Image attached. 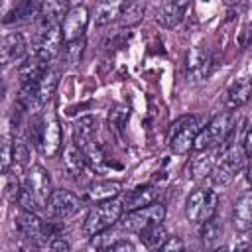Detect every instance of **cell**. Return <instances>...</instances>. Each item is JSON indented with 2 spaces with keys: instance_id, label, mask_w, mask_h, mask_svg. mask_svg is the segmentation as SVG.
<instances>
[{
  "instance_id": "obj_29",
  "label": "cell",
  "mask_w": 252,
  "mask_h": 252,
  "mask_svg": "<svg viewBox=\"0 0 252 252\" xmlns=\"http://www.w3.org/2000/svg\"><path fill=\"white\" fill-rule=\"evenodd\" d=\"M220 234H222V224L217 217H211V219L199 222V238L205 244H213L215 240H219Z\"/></svg>"
},
{
  "instance_id": "obj_30",
  "label": "cell",
  "mask_w": 252,
  "mask_h": 252,
  "mask_svg": "<svg viewBox=\"0 0 252 252\" xmlns=\"http://www.w3.org/2000/svg\"><path fill=\"white\" fill-rule=\"evenodd\" d=\"M142 18H144V6L140 2H136V0H128V4H126V8H124V12H122L118 22L122 26H126V28H130V26L140 24Z\"/></svg>"
},
{
  "instance_id": "obj_11",
  "label": "cell",
  "mask_w": 252,
  "mask_h": 252,
  "mask_svg": "<svg viewBox=\"0 0 252 252\" xmlns=\"http://www.w3.org/2000/svg\"><path fill=\"white\" fill-rule=\"evenodd\" d=\"M16 230L20 236L33 244H43L45 242V232H43V220L37 217V211L32 209H20L16 215Z\"/></svg>"
},
{
  "instance_id": "obj_13",
  "label": "cell",
  "mask_w": 252,
  "mask_h": 252,
  "mask_svg": "<svg viewBox=\"0 0 252 252\" xmlns=\"http://www.w3.org/2000/svg\"><path fill=\"white\" fill-rule=\"evenodd\" d=\"M211 67H213V59L207 47L195 45L187 51V59H185V69H187V79L191 81H203L211 75Z\"/></svg>"
},
{
  "instance_id": "obj_37",
  "label": "cell",
  "mask_w": 252,
  "mask_h": 252,
  "mask_svg": "<svg viewBox=\"0 0 252 252\" xmlns=\"http://www.w3.org/2000/svg\"><path fill=\"white\" fill-rule=\"evenodd\" d=\"M238 41H240V45H242V47H248V45L252 43V22H248V24L242 28Z\"/></svg>"
},
{
  "instance_id": "obj_3",
  "label": "cell",
  "mask_w": 252,
  "mask_h": 252,
  "mask_svg": "<svg viewBox=\"0 0 252 252\" xmlns=\"http://www.w3.org/2000/svg\"><path fill=\"white\" fill-rule=\"evenodd\" d=\"M232 128H234V114H232V110H224V112L215 114L211 118V122L205 128H201V132L197 134L193 150L195 152H205V150L220 146L222 142H226V138L230 136Z\"/></svg>"
},
{
  "instance_id": "obj_27",
  "label": "cell",
  "mask_w": 252,
  "mask_h": 252,
  "mask_svg": "<svg viewBox=\"0 0 252 252\" xmlns=\"http://www.w3.org/2000/svg\"><path fill=\"white\" fill-rule=\"evenodd\" d=\"M138 234H140L142 244H144L146 248H150V250L161 248V244H163V242H165V238H167V230L163 228V224H161V222H152V224L144 226Z\"/></svg>"
},
{
  "instance_id": "obj_40",
  "label": "cell",
  "mask_w": 252,
  "mask_h": 252,
  "mask_svg": "<svg viewBox=\"0 0 252 252\" xmlns=\"http://www.w3.org/2000/svg\"><path fill=\"white\" fill-rule=\"evenodd\" d=\"M242 148H244L246 156H248V158H252V126H248V130H246V134H244Z\"/></svg>"
},
{
  "instance_id": "obj_7",
  "label": "cell",
  "mask_w": 252,
  "mask_h": 252,
  "mask_svg": "<svg viewBox=\"0 0 252 252\" xmlns=\"http://www.w3.org/2000/svg\"><path fill=\"white\" fill-rule=\"evenodd\" d=\"M163 217H165V207L156 201L142 209L128 211L126 217H122L118 222H120V228L126 232H140L144 226H148L152 222H161Z\"/></svg>"
},
{
  "instance_id": "obj_31",
  "label": "cell",
  "mask_w": 252,
  "mask_h": 252,
  "mask_svg": "<svg viewBox=\"0 0 252 252\" xmlns=\"http://www.w3.org/2000/svg\"><path fill=\"white\" fill-rule=\"evenodd\" d=\"M96 130V118L87 114V116H81L77 122H75V142H85V140H91L93 134Z\"/></svg>"
},
{
  "instance_id": "obj_26",
  "label": "cell",
  "mask_w": 252,
  "mask_h": 252,
  "mask_svg": "<svg viewBox=\"0 0 252 252\" xmlns=\"http://www.w3.org/2000/svg\"><path fill=\"white\" fill-rule=\"evenodd\" d=\"M45 61H41L35 53L32 57H26L22 63H20V69H18V75H20V83H33L41 77V73L45 71Z\"/></svg>"
},
{
  "instance_id": "obj_4",
  "label": "cell",
  "mask_w": 252,
  "mask_h": 252,
  "mask_svg": "<svg viewBox=\"0 0 252 252\" xmlns=\"http://www.w3.org/2000/svg\"><path fill=\"white\" fill-rule=\"evenodd\" d=\"M203 128V122L199 116L195 114H185V116H179L171 128H169V150L175 154V156H185L193 150V144H195V138L197 134L201 132Z\"/></svg>"
},
{
  "instance_id": "obj_36",
  "label": "cell",
  "mask_w": 252,
  "mask_h": 252,
  "mask_svg": "<svg viewBox=\"0 0 252 252\" xmlns=\"http://www.w3.org/2000/svg\"><path fill=\"white\" fill-rule=\"evenodd\" d=\"M183 248H185V242L179 236H167L165 242L161 244V250H165V252H177V250H183Z\"/></svg>"
},
{
  "instance_id": "obj_19",
  "label": "cell",
  "mask_w": 252,
  "mask_h": 252,
  "mask_svg": "<svg viewBox=\"0 0 252 252\" xmlns=\"http://www.w3.org/2000/svg\"><path fill=\"white\" fill-rule=\"evenodd\" d=\"M41 2L37 0H20L12 10L6 12L4 24H28L32 20H37Z\"/></svg>"
},
{
  "instance_id": "obj_41",
  "label": "cell",
  "mask_w": 252,
  "mask_h": 252,
  "mask_svg": "<svg viewBox=\"0 0 252 252\" xmlns=\"http://www.w3.org/2000/svg\"><path fill=\"white\" fill-rule=\"evenodd\" d=\"M244 175H246V183L252 187V163L246 167V173H244Z\"/></svg>"
},
{
  "instance_id": "obj_16",
  "label": "cell",
  "mask_w": 252,
  "mask_h": 252,
  "mask_svg": "<svg viewBox=\"0 0 252 252\" xmlns=\"http://www.w3.org/2000/svg\"><path fill=\"white\" fill-rule=\"evenodd\" d=\"M67 12H69V0H41V8L37 16L39 30L59 26V22H63Z\"/></svg>"
},
{
  "instance_id": "obj_15",
  "label": "cell",
  "mask_w": 252,
  "mask_h": 252,
  "mask_svg": "<svg viewBox=\"0 0 252 252\" xmlns=\"http://www.w3.org/2000/svg\"><path fill=\"white\" fill-rule=\"evenodd\" d=\"M0 57H2L4 67H10V65L20 63V61L26 59V39L20 32H10L2 37Z\"/></svg>"
},
{
  "instance_id": "obj_6",
  "label": "cell",
  "mask_w": 252,
  "mask_h": 252,
  "mask_svg": "<svg viewBox=\"0 0 252 252\" xmlns=\"http://www.w3.org/2000/svg\"><path fill=\"white\" fill-rule=\"evenodd\" d=\"M217 205H219V195L213 189L199 187L193 193H189V197L185 201V215L191 222L199 224V222L215 217Z\"/></svg>"
},
{
  "instance_id": "obj_21",
  "label": "cell",
  "mask_w": 252,
  "mask_h": 252,
  "mask_svg": "<svg viewBox=\"0 0 252 252\" xmlns=\"http://www.w3.org/2000/svg\"><path fill=\"white\" fill-rule=\"evenodd\" d=\"M77 144L81 146V150L85 154V159H87V165L93 171H96V173H106L108 171L110 163H108L104 152L100 150V146L93 142V138L91 140H85V142H77Z\"/></svg>"
},
{
  "instance_id": "obj_1",
  "label": "cell",
  "mask_w": 252,
  "mask_h": 252,
  "mask_svg": "<svg viewBox=\"0 0 252 252\" xmlns=\"http://www.w3.org/2000/svg\"><path fill=\"white\" fill-rule=\"evenodd\" d=\"M53 193L51 177L43 165H32V169L26 173V179L22 181V195L18 203L24 209L41 211L47 207V201Z\"/></svg>"
},
{
  "instance_id": "obj_10",
  "label": "cell",
  "mask_w": 252,
  "mask_h": 252,
  "mask_svg": "<svg viewBox=\"0 0 252 252\" xmlns=\"http://www.w3.org/2000/svg\"><path fill=\"white\" fill-rule=\"evenodd\" d=\"M37 148L45 158H55L61 150V126H59V120L55 118L53 112L43 116L41 136H39Z\"/></svg>"
},
{
  "instance_id": "obj_25",
  "label": "cell",
  "mask_w": 252,
  "mask_h": 252,
  "mask_svg": "<svg viewBox=\"0 0 252 252\" xmlns=\"http://www.w3.org/2000/svg\"><path fill=\"white\" fill-rule=\"evenodd\" d=\"M57 85H59V75H57V71H53V69H45V71L41 73V77L35 81V87H37V102H39V106H45V104L51 100V96H53Z\"/></svg>"
},
{
  "instance_id": "obj_33",
  "label": "cell",
  "mask_w": 252,
  "mask_h": 252,
  "mask_svg": "<svg viewBox=\"0 0 252 252\" xmlns=\"http://www.w3.org/2000/svg\"><path fill=\"white\" fill-rule=\"evenodd\" d=\"M30 161V148L28 142H24L22 138H14V165L16 167H26Z\"/></svg>"
},
{
  "instance_id": "obj_2",
  "label": "cell",
  "mask_w": 252,
  "mask_h": 252,
  "mask_svg": "<svg viewBox=\"0 0 252 252\" xmlns=\"http://www.w3.org/2000/svg\"><path fill=\"white\" fill-rule=\"evenodd\" d=\"M124 213V203L116 201V199H108V201H100L94 203V207L87 213L85 220H83V232L85 236H94L102 230H108L110 226H114Z\"/></svg>"
},
{
  "instance_id": "obj_35",
  "label": "cell",
  "mask_w": 252,
  "mask_h": 252,
  "mask_svg": "<svg viewBox=\"0 0 252 252\" xmlns=\"http://www.w3.org/2000/svg\"><path fill=\"white\" fill-rule=\"evenodd\" d=\"M12 163H14V140L6 136L4 144H2V173L4 175L10 171Z\"/></svg>"
},
{
  "instance_id": "obj_32",
  "label": "cell",
  "mask_w": 252,
  "mask_h": 252,
  "mask_svg": "<svg viewBox=\"0 0 252 252\" xmlns=\"http://www.w3.org/2000/svg\"><path fill=\"white\" fill-rule=\"evenodd\" d=\"M83 45H85V39L67 41V43H65V47H63V59H65V63H69V65L79 63L81 53H83Z\"/></svg>"
},
{
  "instance_id": "obj_28",
  "label": "cell",
  "mask_w": 252,
  "mask_h": 252,
  "mask_svg": "<svg viewBox=\"0 0 252 252\" xmlns=\"http://www.w3.org/2000/svg\"><path fill=\"white\" fill-rule=\"evenodd\" d=\"M213 169H215V156L207 154V150L203 156H199L191 161V177L195 181H203L205 177H209L213 173Z\"/></svg>"
},
{
  "instance_id": "obj_20",
  "label": "cell",
  "mask_w": 252,
  "mask_h": 252,
  "mask_svg": "<svg viewBox=\"0 0 252 252\" xmlns=\"http://www.w3.org/2000/svg\"><path fill=\"white\" fill-rule=\"evenodd\" d=\"M232 224L240 232H248L252 228V193H242L232 207Z\"/></svg>"
},
{
  "instance_id": "obj_18",
  "label": "cell",
  "mask_w": 252,
  "mask_h": 252,
  "mask_svg": "<svg viewBox=\"0 0 252 252\" xmlns=\"http://www.w3.org/2000/svg\"><path fill=\"white\" fill-rule=\"evenodd\" d=\"M63 167L73 179H81L85 175V169L89 165H87L85 154H83V150L77 142L65 146V150H63Z\"/></svg>"
},
{
  "instance_id": "obj_39",
  "label": "cell",
  "mask_w": 252,
  "mask_h": 252,
  "mask_svg": "<svg viewBox=\"0 0 252 252\" xmlns=\"http://www.w3.org/2000/svg\"><path fill=\"white\" fill-rule=\"evenodd\" d=\"M47 248H49V250H63V252H67V250H69V244H67L61 236H57V238H53V240L47 244Z\"/></svg>"
},
{
  "instance_id": "obj_17",
  "label": "cell",
  "mask_w": 252,
  "mask_h": 252,
  "mask_svg": "<svg viewBox=\"0 0 252 252\" xmlns=\"http://www.w3.org/2000/svg\"><path fill=\"white\" fill-rule=\"evenodd\" d=\"M128 0H98L93 10V18L96 26H106L120 20Z\"/></svg>"
},
{
  "instance_id": "obj_5",
  "label": "cell",
  "mask_w": 252,
  "mask_h": 252,
  "mask_svg": "<svg viewBox=\"0 0 252 252\" xmlns=\"http://www.w3.org/2000/svg\"><path fill=\"white\" fill-rule=\"evenodd\" d=\"M246 158L248 156H246V152H244L242 146H230V148H226L220 154V158L215 161V169L211 173L215 185H220V187L228 185L234 179V175L244 167V159Z\"/></svg>"
},
{
  "instance_id": "obj_42",
  "label": "cell",
  "mask_w": 252,
  "mask_h": 252,
  "mask_svg": "<svg viewBox=\"0 0 252 252\" xmlns=\"http://www.w3.org/2000/svg\"><path fill=\"white\" fill-rule=\"evenodd\" d=\"M222 2H224L226 6H234V4H238L240 0H222Z\"/></svg>"
},
{
  "instance_id": "obj_14",
  "label": "cell",
  "mask_w": 252,
  "mask_h": 252,
  "mask_svg": "<svg viewBox=\"0 0 252 252\" xmlns=\"http://www.w3.org/2000/svg\"><path fill=\"white\" fill-rule=\"evenodd\" d=\"M193 0H163L156 12V22L163 28H177L191 10Z\"/></svg>"
},
{
  "instance_id": "obj_34",
  "label": "cell",
  "mask_w": 252,
  "mask_h": 252,
  "mask_svg": "<svg viewBox=\"0 0 252 252\" xmlns=\"http://www.w3.org/2000/svg\"><path fill=\"white\" fill-rule=\"evenodd\" d=\"M8 179H6V185H4V197L10 201V203H16L22 195V183L18 179V175H10L6 173Z\"/></svg>"
},
{
  "instance_id": "obj_8",
  "label": "cell",
  "mask_w": 252,
  "mask_h": 252,
  "mask_svg": "<svg viewBox=\"0 0 252 252\" xmlns=\"http://www.w3.org/2000/svg\"><path fill=\"white\" fill-rule=\"evenodd\" d=\"M65 45V39H63V30H61V24L59 26H51V28H45V30H39L37 33V41H35V55L49 63L51 59H55L61 49Z\"/></svg>"
},
{
  "instance_id": "obj_22",
  "label": "cell",
  "mask_w": 252,
  "mask_h": 252,
  "mask_svg": "<svg viewBox=\"0 0 252 252\" xmlns=\"http://www.w3.org/2000/svg\"><path fill=\"white\" fill-rule=\"evenodd\" d=\"M156 201H158V189L154 185H142V187L128 191L122 203H124V209L134 211V209H142L146 205H152Z\"/></svg>"
},
{
  "instance_id": "obj_23",
  "label": "cell",
  "mask_w": 252,
  "mask_h": 252,
  "mask_svg": "<svg viewBox=\"0 0 252 252\" xmlns=\"http://www.w3.org/2000/svg\"><path fill=\"white\" fill-rule=\"evenodd\" d=\"M122 191V183L120 181H94L91 183V187L87 189V197L93 203H100V201H108V199H116Z\"/></svg>"
},
{
  "instance_id": "obj_12",
  "label": "cell",
  "mask_w": 252,
  "mask_h": 252,
  "mask_svg": "<svg viewBox=\"0 0 252 252\" xmlns=\"http://www.w3.org/2000/svg\"><path fill=\"white\" fill-rule=\"evenodd\" d=\"M89 8L83 4H77L73 8H69L67 16L61 22V30H63V39L67 41H75V39H83L85 30L89 26Z\"/></svg>"
},
{
  "instance_id": "obj_38",
  "label": "cell",
  "mask_w": 252,
  "mask_h": 252,
  "mask_svg": "<svg viewBox=\"0 0 252 252\" xmlns=\"http://www.w3.org/2000/svg\"><path fill=\"white\" fill-rule=\"evenodd\" d=\"M110 250H112V252H126V250H128V252H134V244L128 242L126 238H118V240L110 246Z\"/></svg>"
},
{
  "instance_id": "obj_9",
  "label": "cell",
  "mask_w": 252,
  "mask_h": 252,
  "mask_svg": "<svg viewBox=\"0 0 252 252\" xmlns=\"http://www.w3.org/2000/svg\"><path fill=\"white\" fill-rule=\"evenodd\" d=\"M79 209H81V199L67 189H53L47 201V213L57 220L71 219Z\"/></svg>"
},
{
  "instance_id": "obj_24",
  "label": "cell",
  "mask_w": 252,
  "mask_h": 252,
  "mask_svg": "<svg viewBox=\"0 0 252 252\" xmlns=\"http://www.w3.org/2000/svg\"><path fill=\"white\" fill-rule=\"evenodd\" d=\"M250 96H252V79H240L230 87L226 94V108L228 110L240 108L250 100Z\"/></svg>"
}]
</instances>
